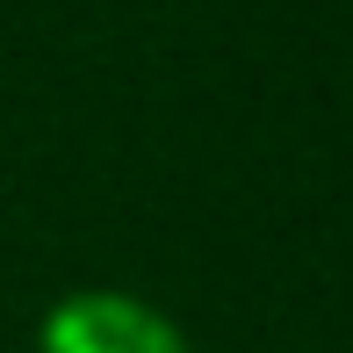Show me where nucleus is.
I'll use <instances>...</instances> for the list:
<instances>
[{
    "instance_id": "1",
    "label": "nucleus",
    "mask_w": 353,
    "mask_h": 353,
    "mask_svg": "<svg viewBox=\"0 0 353 353\" xmlns=\"http://www.w3.org/2000/svg\"><path fill=\"white\" fill-rule=\"evenodd\" d=\"M37 353H195L181 317L130 288H72L43 310Z\"/></svg>"
}]
</instances>
